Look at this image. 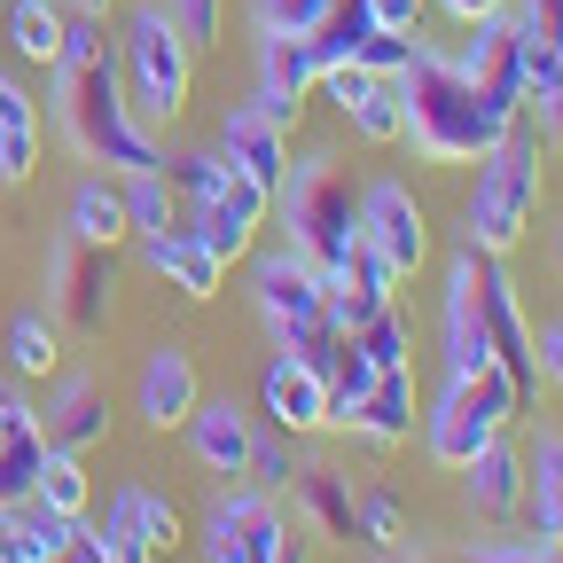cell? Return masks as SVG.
Here are the masks:
<instances>
[{
  "label": "cell",
  "instance_id": "6da1fadb",
  "mask_svg": "<svg viewBox=\"0 0 563 563\" xmlns=\"http://www.w3.org/2000/svg\"><path fill=\"white\" fill-rule=\"evenodd\" d=\"M63 133L70 150L102 173H165V133H150L133 118L125 87H118V55L102 47V16H63Z\"/></svg>",
  "mask_w": 563,
  "mask_h": 563
},
{
  "label": "cell",
  "instance_id": "7a4b0ae2",
  "mask_svg": "<svg viewBox=\"0 0 563 563\" xmlns=\"http://www.w3.org/2000/svg\"><path fill=\"white\" fill-rule=\"evenodd\" d=\"M399 95V141L415 150V165H477L493 141H501L517 118H501L470 79H462V63L439 55V47H415L407 70L391 79Z\"/></svg>",
  "mask_w": 563,
  "mask_h": 563
},
{
  "label": "cell",
  "instance_id": "3957f363",
  "mask_svg": "<svg viewBox=\"0 0 563 563\" xmlns=\"http://www.w3.org/2000/svg\"><path fill=\"white\" fill-rule=\"evenodd\" d=\"M548 157V141L532 133V118H517L493 150L477 157V180L462 196V243L470 251H493V258H509L532 228V211H540V165Z\"/></svg>",
  "mask_w": 563,
  "mask_h": 563
},
{
  "label": "cell",
  "instance_id": "277c9868",
  "mask_svg": "<svg viewBox=\"0 0 563 563\" xmlns=\"http://www.w3.org/2000/svg\"><path fill=\"white\" fill-rule=\"evenodd\" d=\"M118 87H125V102H133V118L150 125V133H165V125H180L188 118V95H196V47L173 32V16H165V0H141V9L118 24Z\"/></svg>",
  "mask_w": 563,
  "mask_h": 563
},
{
  "label": "cell",
  "instance_id": "5b68a950",
  "mask_svg": "<svg viewBox=\"0 0 563 563\" xmlns=\"http://www.w3.org/2000/svg\"><path fill=\"white\" fill-rule=\"evenodd\" d=\"M274 220H282V243L329 274L352 251V235H361V196H352V173L329 150L298 157L290 173H282V188H274Z\"/></svg>",
  "mask_w": 563,
  "mask_h": 563
},
{
  "label": "cell",
  "instance_id": "8992f818",
  "mask_svg": "<svg viewBox=\"0 0 563 563\" xmlns=\"http://www.w3.org/2000/svg\"><path fill=\"white\" fill-rule=\"evenodd\" d=\"M251 298H258V321H266L274 352L306 361L313 376L336 361L344 329H329V306H321V266H313V258H298L290 243H282V251H258V266H251Z\"/></svg>",
  "mask_w": 563,
  "mask_h": 563
},
{
  "label": "cell",
  "instance_id": "52a82bcc",
  "mask_svg": "<svg viewBox=\"0 0 563 563\" xmlns=\"http://www.w3.org/2000/svg\"><path fill=\"white\" fill-rule=\"evenodd\" d=\"M517 415H525V399L509 391V376H501V368L446 376L439 407L422 415V446H431V462H439V470H462L470 454H485L493 439H501Z\"/></svg>",
  "mask_w": 563,
  "mask_h": 563
},
{
  "label": "cell",
  "instance_id": "ba28073f",
  "mask_svg": "<svg viewBox=\"0 0 563 563\" xmlns=\"http://www.w3.org/2000/svg\"><path fill=\"white\" fill-rule=\"evenodd\" d=\"M462 251H470V243H462ZM470 290H477V321H485V352H493V368H501V376H509V391L532 407V399H540V368H532V321H525V298H517L509 258L470 251Z\"/></svg>",
  "mask_w": 563,
  "mask_h": 563
},
{
  "label": "cell",
  "instance_id": "9c48e42d",
  "mask_svg": "<svg viewBox=\"0 0 563 563\" xmlns=\"http://www.w3.org/2000/svg\"><path fill=\"white\" fill-rule=\"evenodd\" d=\"M361 243H368L399 282L422 274V258H431V211L415 203L407 180H368V188H361Z\"/></svg>",
  "mask_w": 563,
  "mask_h": 563
},
{
  "label": "cell",
  "instance_id": "30bf717a",
  "mask_svg": "<svg viewBox=\"0 0 563 563\" xmlns=\"http://www.w3.org/2000/svg\"><path fill=\"white\" fill-rule=\"evenodd\" d=\"M470 40H462V79L501 110V118H525V40H517V24H509V9L501 16H477V24H462Z\"/></svg>",
  "mask_w": 563,
  "mask_h": 563
},
{
  "label": "cell",
  "instance_id": "8fae6325",
  "mask_svg": "<svg viewBox=\"0 0 563 563\" xmlns=\"http://www.w3.org/2000/svg\"><path fill=\"white\" fill-rule=\"evenodd\" d=\"M391 290H399V274H391V266H384V258H376L361 235H352V251H344V258L321 274V306H329V329H344V336H352V329H368L384 306H399Z\"/></svg>",
  "mask_w": 563,
  "mask_h": 563
},
{
  "label": "cell",
  "instance_id": "7c38bea8",
  "mask_svg": "<svg viewBox=\"0 0 563 563\" xmlns=\"http://www.w3.org/2000/svg\"><path fill=\"white\" fill-rule=\"evenodd\" d=\"M55 306H63V321L79 336H102L110 313H118V258L95 251V243H70L55 258Z\"/></svg>",
  "mask_w": 563,
  "mask_h": 563
},
{
  "label": "cell",
  "instance_id": "4fadbf2b",
  "mask_svg": "<svg viewBox=\"0 0 563 563\" xmlns=\"http://www.w3.org/2000/svg\"><path fill=\"white\" fill-rule=\"evenodd\" d=\"M462 509L477 517V525H517L525 517V446L501 431V439H493L485 454H470L462 470Z\"/></svg>",
  "mask_w": 563,
  "mask_h": 563
},
{
  "label": "cell",
  "instance_id": "5bb4252c",
  "mask_svg": "<svg viewBox=\"0 0 563 563\" xmlns=\"http://www.w3.org/2000/svg\"><path fill=\"white\" fill-rule=\"evenodd\" d=\"M313 79H321V63L306 55L298 32H258V95H251V102H258L274 125H290V133H298Z\"/></svg>",
  "mask_w": 563,
  "mask_h": 563
},
{
  "label": "cell",
  "instance_id": "9a60e30c",
  "mask_svg": "<svg viewBox=\"0 0 563 563\" xmlns=\"http://www.w3.org/2000/svg\"><path fill=\"white\" fill-rule=\"evenodd\" d=\"M313 95L352 125V141H399V95H391V79H376V70L336 63V70L313 79Z\"/></svg>",
  "mask_w": 563,
  "mask_h": 563
},
{
  "label": "cell",
  "instance_id": "2e32d148",
  "mask_svg": "<svg viewBox=\"0 0 563 563\" xmlns=\"http://www.w3.org/2000/svg\"><path fill=\"white\" fill-rule=\"evenodd\" d=\"M258 399H266V422H274L282 439H313V431H329V391H321V376H313L306 361H290V352H274V361H266Z\"/></svg>",
  "mask_w": 563,
  "mask_h": 563
},
{
  "label": "cell",
  "instance_id": "e0dca14e",
  "mask_svg": "<svg viewBox=\"0 0 563 563\" xmlns=\"http://www.w3.org/2000/svg\"><path fill=\"white\" fill-rule=\"evenodd\" d=\"M180 431H188V446H196V462H203L211 477H251V439H258V422H251L235 399H196Z\"/></svg>",
  "mask_w": 563,
  "mask_h": 563
},
{
  "label": "cell",
  "instance_id": "ac0fdd59",
  "mask_svg": "<svg viewBox=\"0 0 563 563\" xmlns=\"http://www.w3.org/2000/svg\"><path fill=\"white\" fill-rule=\"evenodd\" d=\"M196 399H203V384H196V361H188V344H157L150 361H141V391H133V415L150 422V431H180Z\"/></svg>",
  "mask_w": 563,
  "mask_h": 563
},
{
  "label": "cell",
  "instance_id": "d6986e66",
  "mask_svg": "<svg viewBox=\"0 0 563 563\" xmlns=\"http://www.w3.org/2000/svg\"><path fill=\"white\" fill-rule=\"evenodd\" d=\"M220 150H228L235 173H251V180L274 196L282 173H290V125H274L258 102H243V110H228V125H220Z\"/></svg>",
  "mask_w": 563,
  "mask_h": 563
},
{
  "label": "cell",
  "instance_id": "ffe728a7",
  "mask_svg": "<svg viewBox=\"0 0 563 563\" xmlns=\"http://www.w3.org/2000/svg\"><path fill=\"white\" fill-rule=\"evenodd\" d=\"M361 446H407L415 439V368H376V384L361 391V407H352V422H344Z\"/></svg>",
  "mask_w": 563,
  "mask_h": 563
},
{
  "label": "cell",
  "instance_id": "44dd1931",
  "mask_svg": "<svg viewBox=\"0 0 563 563\" xmlns=\"http://www.w3.org/2000/svg\"><path fill=\"white\" fill-rule=\"evenodd\" d=\"M141 266H150L157 282H173L180 298H220V258H211L188 228H165V235H141Z\"/></svg>",
  "mask_w": 563,
  "mask_h": 563
},
{
  "label": "cell",
  "instance_id": "7402d4cb",
  "mask_svg": "<svg viewBox=\"0 0 563 563\" xmlns=\"http://www.w3.org/2000/svg\"><path fill=\"white\" fill-rule=\"evenodd\" d=\"M40 431H47V446H70V454L102 446V439H110V391H102L95 376H70V384L55 391V407L40 415Z\"/></svg>",
  "mask_w": 563,
  "mask_h": 563
},
{
  "label": "cell",
  "instance_id": "603a6c76",
  "mask_svg": "<svg viewBox=\"0 0 563 563\" xmlns=\"http://www.w3.org/2000/svg\"><path fill=\"white\" fill-rule=\"evenodd\" d=\"M525 517H532V540L563 548V431H540L525 446Z\"/></svg>",
  "mask_w": 563,
  "mask_h": 563
},
{
  "label": "cell",
  "instance_id": "cb8c5ba5",
  "mask_svg": "<svg viewBox=\"0 0 563 563\" xmlns=\"http://www.w3.org/2000/svg\"><path fill=\"white\" fill-rule=\"evenodd\" d=\"M493 368L485 352V321H477V290H470V251H454L446 266V376H477Z\"/></svg>",
  "mask_w": 563,
  "mask_h": 563
},
{
  "label": "cell",
  "instance_id": "d4e9b609",
  "mask_svg": "<svg viewBox=\"0 0 563 563\" xmlns=\"http://www.w3.org/2000/svg\"><path fill=\"white\" fill-rule=\"evenodd\" d=\"M133 235L125 220V188L110 173H87L79 188H70V243H95V251H118Z\"/></svg>",
  "mask_w": 563,
  "mask_h": 563
},
{
  "label": "cell",
  "instance_id": "484cf974",
  "mask_svg": "<svg viewBox=\"0 0 563 563\" xmlns=\"http://www.w3.org/2000/svg\"><path fill=\"white\" fill-rule=\"evenodd\" d=\"M258 509H266V493H220V501L203 509V525H196V555L203 563H243L251 532H258Z\"/></svg>",
  "mask_w": 563,
  "mask_h": 563
},
{
  "label": "cell",
  "instance_id": "4316f807",
  "mask_svg": "<svg viewBox=\"0 0 563 563\" xmlns=\"http://www.w3.org/2000/svg\"><path fill=\"white\" fill-rule=\"evenodd\" d=\"M32 165H40V110H32V95L0 70V180H32Z\"/></svg>",
  "mask_w": 563,
  "mask_h": 563
},
{
  "label": "cell",
  "instance_id": "83f0119b",
  "mask_svg": "<svg viewBox=\"0 0 563 563\" xmlns=\"http://www.w3.org/2000/svg\"><path fill=\"white\" fill-rule=\"evenodd\" d=\"M352 501H361V493H352V477H336L329 462H306V470H298V517L321 525L329 540H361V525H352Z\"/></svg>",
  "mask_w": 563,
  "mask_h": 563
},
{
  "label": "cell",
  "instance_id": "f1b7e54d",
  "mask_svg": "<svg viewBox=\"0 0 563 563\" xmlns=\"http://www.w3.org/2000/svg\"><path fill=\"white\" fill-rule=\"evenodd\" d=\"M525 118L540 141L563 150V47H532L525 40Z\"/></svg>",
  "mask_w": 563,
  "mask_h": 563
},
{
  "label": "cell",
  "instance_id": "f546056e",
  "mask_svg": "<svg viewBox=\"0 0 563 563\" xmlns=\"http://www.w3.org/2000/svg\"><path fill=\"white\" fill-rule=\"evenodd\" d=\"M368 32H376L368 0H329V9L313 16V32H306V55H313L321 70H336V63L361 55V40H368Z\"/></svg>",
  "mask_w": 563,
  "mask_h": 563
},
{
  "label": "cell",
  "instance_id": "4dcf8cb0",
  "mask_svg": "<svg viewBox=\"0 0 563 563\" xmlns=\"http://www.w3.org/2000/svg\"><path fill=\"white\" fill-rule=\"evenodd\" d=\"M40 454H47V431L40 415H16L9 431H0V509L32 501V477H40Z\"/></svg>",
  "mask_w": 563,
  "mask_h": 563
},
{
  "label": "cell",
  "instance_id": "1f68e13d",
  "mask_svg": "<svg viewBox=\"0 0 563 563\" xmlns=\"http://www.w3.org/2000/svg\"><path fill=\"white\" fill-rule=\"evenodd\" d=\"M63 0H9V47L24 63H63Z\"/></svg>",
  "mask_w": 563,
  "mask_h": 563
},
{
  "label": "cell",
  "instance_id": "d6a6232c",
  "mask_svg": "<svg viewBox=\"0 0 563 563\" xmlns=\"http://www.w3.org/2000/svg\"><path fill=\"white\" fill-rule=\"evenodd\" d=\"M118 188H125V220H133V235H165V228H180V188H173V173H125Z\"/></svg>",
  "mask_w": 563,
  "mask_h": 563
},
{
  "label": "cell",
  "instance_id": "836d02e7",
  "mask_svg": "<svg viewBox=\"0 0 563 563\" xmlns=\"http://www.w3.org/2000/svg\"><path fill=\"white\" fill-rule=\"evenodd\" d=\"M9 525H16L24 563H55V555L70 548V532H79V517H63V509H47V501H16Z\"/></svg>",
  "mask_w": 563,
  "mask_h": 563
},
{
  "label": "cell",
  "instance_id": "e575fe53",
  "mask_svg": "<svg viewBox=\"0 0 563 563\" xmlns=\"http://www.w3.org/2000/svg\"><path fill=\"white\" fill-rule=\"evenodd\" d=\"M32 501L63 509V517H87V462L70 446H47L40 454V477H32Z\"/></svg>",
  "mask_w": 563,
  "mask_h": 563
},
{
  "label": "cell",
  "instance_id": "d590c367",
  "mask_svg": "<svg viewBox=\"0 0 563 563\" xmlns=\"http://www.w3.org/2000/svg\"><path fill=\"white\" fill-rule=\"evenodd\" d=\"M352 344H361V361H368V368H415V329H407L399 306H384L368 329H352Z\"/></svg>",
  "mask_w": 563,
  "mask_h": 563
},
{
  "label": "cell",
  "instance_id": "8d00e7d4",
  "mask_svg": "<svg viewBox=\"0 0 563 563\" xmlns=\"http://www.w3.org/2000/svg\"><path fill=\"white\" fill-rule=\"evenodd\" d=\"M55 361H63V336H55V321L16 313V321H9V368H16V376H55Z\"/></svg>",
  "mask_w": 563,
  "mask_h": 563
},
{
  "label": "cell",
  "instance_id": "74e56055",
  "mask_svg": "<svg viewBox=\"0 0 563 563\" xmlns=\"http://www.w3.org/2000/svg\"><path fill=\"white\" fill-rule=\"evenodd\" d=\"M243 563H313V540H306V525L298 517H282L274 501L258 509V532H251V555Z\"/></svg>",
  "mask_w": 563,
  "mask_h": 563
},
{
  "label": "cell",
  "instance_id": "f35d334b",
  "mask_svg": "<svg viewBox=\"0 0 563 563\" xmlns=\"http://www.w3.org/2000/svg\"><path fill=\"white\" fill-rule=\"evenodd\" d=\"M352 525H361V548H376V555H391V548L407 540L399 493H361V501H352Z\"/></svg>",
  "mask_w": 563,
  "mask_h": 563
},
{
  "label": "cell",
  "instance_id": "ab89813d",
  "mask_svg": "<svg viewBox=\"0 0 563 563\" xmlns=\"http://www.w3.org/2000/svg\"><path fill=\"white\" fill-rule=\"evenodd\" d=\"M125 493H133V517H141V540H150V555H173V548L188 540L180 509L165 501V493H150V485H125Z\"/></svg>",
  "mask_w": 563,
  "mask_h": 563
},
{
  "label": "cell",
  "instance_id": "60d3db41",
  "mask_svg": "<svg viewBox=\"0 0 563 563\" xmlns=\"http://www.w3.org/2000/svg\"><path fill=\"white\" fill-rule=\"evenodd\" d=\"M165 16H173V32H180L196 55L228 40V0H165Z\"/></svg>",
  "mask_w": 563,
  "mask_h": 563
},
{
  "label": "cell",
  "instance_id": "b9f144b4",
  "mask_svg": "<svg viewBox=\"0 0 563 563\" xmlns=\"http://www.w3.org/2000/svg\"><path fill=\"white\" fill-rule=\"evenodd\" d=\"M415 47H422V32H384V24H376V32L361 40V55H352V63H361V70H376V79H399Z\"/></svg>",
  "mask_w": 563,
  "mask_h": 563
},
{
  "label": "cell",
  "instance_id": "7bdbcfd3",
  "mask_svg": "<svg viewBox=\"0 0 563 563\" xmlns=\"http://www.w3.org/2000/svg\"><path fill=\"white\" fill-rule=\"evenodd\" d=\"M509 24L532 47H563V0H509Z\"/></svg>",
  "mask_w": 563,
  "mask_h": 563
},
{
  "label": "cell",
  "instance_id": "ee69618b",
  "mask_svg": "<svg viewBox=\"0 0 563 563\" xmlns=\"http://www.w3.org/2000/svg\"><path fill=\"white\" fill-rule=\"evenodd\" d=\"M329 9V0H258V32H313V16Z\"/></svg>",
  "mask_w": 563,
  "mask_h": 563
},
{
  "label": "cell",
  "instance_id": "f6af8a7d",
  "mask_svg": "<svg viewBox=\"0 0 563 563\" xmlns=\"http://www.w3.org/2000/svg\"><path fill=\"white\" fill-rule=\"evenodd\" d=\"M251 477H258V485H290V477H298L290 439H282V431H274V439H251Z\"/></svg>",
  "mask_w": 563,
  "mask_h": 563
},
{
  "label": "cell",
  "instance_id": "bcb514c9",
  "mask_svg": "<svg viewBox=\"0 0 563 563\" xmlns=\"http://www.w3.org/2000/svg\"><path fill=\"white\" fill-rule=\"evenodd\" d=\"M532 368H540V391H563V321L532 329Z\"/></svg>",
  "mask_w": 563,
  "mask_h": 563
},
{
  "label": "cell",
  "instance_id": "7dc6e473",
  "mask_svg": "<svg viewBox=\"0 0 563 563\" xmlns=\"http://www.w3.org/2000/svg\"><path fill=\"white\" fill-rule=\"evenodd\" d=\"M462 563H548V540H477Z\"/></svg>",
  "mask_w": 563,
  "mask_h": 563
},
{
  "label": "cell",
  "instance_id": "c3c4849f",
  "mask_svg": "<svg viewBox=\"0 0 563 563\" xmlns=\"http://www.w3.org/2000/svg\"><path fill=\"white\" fill-rule=\"evenodd\" d=\"M368 16L384 32H422V16H431V0H368Z\"/></svg>",
  "mask_w": 563,
  "mask_h": 563
},
{
  "label": "cell",
  "instance_id": "681fc988",
  "mask_svg": "<svg viewBox=\"0 0 563 563\" xmlns=\"http://www.w3.org/2000/svg\"><path fill=\"white\" fill-rule=\"evenodd\" d=\"M439 16H454V24H477V16H501L509 0H431Z\"/></svg>",
  "mask_w": 563,
  "mask_h": 563
},
{
  "label": "cell",
  "instance_id": "f907efd6",
  "mask_svg": "<svg viewBox=\"0 0 563 563\" xmlns=\"http://www.w3.org/2000/svg\"><path fill=\"white\" fill-rule=\"evenodd\" d=\"M0 563H24V548H16V525H9V509H0Z\"/></svg>",
  "mask_w": 563,
  "mask_h": 563
},
{
  "label": "cell",
  "instance_id": "816d5d0a",
  "mask_svg": "<svg viewBox=\"0 0 563 563\" xmlns=\"http://www.w3.org/2000/svg\"><path fill=\"white\" fill-rule=\"evenodd\" d=\"M63 9H70V16H110L118 0H63Z\"/></svg>",
  "mask_w": 563,
  "mask_h": 563
},
{
  "label": "cell",
  "instance_id": "f5cc1de1",
  "mask_svg": "<svg viewBox=\"0 0 563 563\" xmlns=\"http://www.w3.org/2000/svg\"><path fill=\"white\" fill-rule=\"evenodd\" d=\"M16 415H32V407H24L16 391H0V431H9V422H16Z\"/></svg>",
  "mask_w": 563,
  "mask_h": 563
},
{
  "label": "cell",
  "instance_id": "db71d44e",
  "mask_svg": "<svg viewBox=\"0 0 563 563\" xmlns=\"http://www.w3.org/2000/svg\"><path fill=\"white\" fill-rule=\"evenodd\" d=\"M548 563H563V548H548Z\"/></svg>",
  "mask_w": 563,
  "mask_h": 563
},
{
  "label": "cell",
  "instance_id": "11a10c76",
  "mask_svg": "<svg viewBox=\"0 0 563 563\" xmlns=\"http://www.w3.org/2000/svg\"><path fill=\"white\" fill-rule=\"evenodd\" d=\"M555 258H563V235H555Z\"/></svg>",
  "mask_w": 563,
  "mask_h": 563
},
{
  "label": "cell",
  "instance_id": "9f6ffc18",
  "mask_svg": "<svg viewBox=\"0 0 563 563\" xmlns=\"http://www.w3.org/2000/svg\"><path fill=\"white\" fill-rule=\"evenodd\" d=\"M391 563H399V555H391ZM415 563H422V555H415Z\"/></svg>",
  "mask_w": 563,
  "mask_h": 563
}]
</instances>
